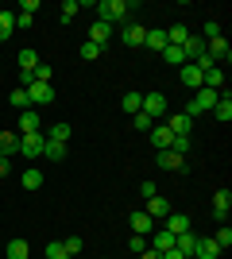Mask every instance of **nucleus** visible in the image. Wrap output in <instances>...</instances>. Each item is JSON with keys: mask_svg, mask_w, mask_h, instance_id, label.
<instances>
[{"mask_svg": "<svg viewBox=\"0 0 232 259\" xmlns=\"http://www.w3.org/2000/svg\"><path fill=\"white\" fill-rule=\"evenodd\" d=\"M163 58H166V62H170V66H178V70H182V66L190 62V58H186V51H182V47H166V51H163Z\"/></svg>", "mask_w": 232, "mask_h": 259, "instance_id": "nucleus-29", "label": "nucleus"}, {"mask_svg": "<svg viewBox=\"0 0 232 259\" xmlns=\"http://www.w3.org/2000/svg\"><path fill=\"white\" fill-rule=\"evenodd\" d=\"M213 244H217V248L224 251V248H228V244H232V228H224V225H221V228H217V232H213Z\"/></svg>", "mask_w": 232, "mask_h": 259, "instance_id": "nucleus-34", "label": "nucleus"}, {"mask_svg": "<svg viewBox=\"0 0 232 259\" xmlns=\"http://www.w3.org/2000/svg\"><path fill=\"white\" fill-rule=\"evenodd\" d=\"M144 213L151 217V221H166V217L174 213V209H170V201H166V197H159V194H155V197H147Z\"/></svg>", "mask_w": 232, "mask_h": 259, "instance_id": "nucleus-8", "label": "nucleus"}, {"mask_svg": "<svg viewBox=\"0 0 232 259\" xmlns=\"http://www.w3.org/2000/svg\"><path fill=\"white\" fill-rule=\"evenodd\" d=\"M47 259H70L66 248H62V240H51V244H47Z\"/></svg>", "mask_w": 232, "mask_h": 259, "instance_id": "nucleus-36", "label": "nucleus"}, {"mask_svg": "<svg viewBox=\"0 0 232 259\" xmlns=\"http://www.w3.org/2000/svg\"><path fill=\"white\" fill-rule=\"evenodd\" d=\"M147 248L163 255V251H170V248H174V236H170L166 228H159V232H155V240H151V244H147Z\"/></svg>", "mask_w": 232, "mask_h": 259, "instance_id": "nucleus-22", "label": "nucleus"}, {"mask_svg": "<svg viewBox=\"0 0 232 259\" xmlns=\"http://www.w3.org/2000/svg\"><path fill=\"white\" fill-rule=\"evenodd\" d=\"M77 12H81V4H77V0H66V4H62V23H74Z\"/></svg>", "mask_w": 232, "mask_h": 259, "instance_id": "nucleus-38", "label": "nucleus"}, {"mask_svg": "<svg viewBox=\"0 0 232 259\" xmlns=\"http://www.w3.org/2000/svg\"><path fill=\"white\" fill-rule=\"evenodd\" d=\"M47 140H55V143H70V124H55Z\"/></svg>", "mask_w": 232, "mask_h": 259, "instance_id": "nucleus-35", "label": "nucleus"}, {"mask_svg": "<svg viewBox=\"0 0 232 259\" xmlns=\"http://www.w3.org/2000/svg\"><path fill=\"white\" fill-rule=\"evenodd\" d=\"M109 39H112V27H109V23H93V27H89V43H97V47H105V43H109Z\"/></svg>", "mask_w": 232, "mask_h": 259, "instance_id": "nucleus-21", "label": "nucleus"}, {"mask_svg": "<svg viewBox=\"0 0 232 259\" xmlns=\"http://www.w3.org/2000/svg\"><path fill=\"white\" fill-rule=\"evenodd\" d=\"M120 108L128 112V116H135V112L144 108V93H135V89H128V93H124V101H120Z\"/></svg>", "mask_w": 232, "mask_h": 259, "instance_id": "nucleus-23", "label": "nucleus"}, {"mask_svg": "<svg viewBox=\"0 0 232 259\" xmlns=\"http://www.w3.org/2000/svg\"><path fill=\"white\" fill-rule=\"evenodd\" d=\"M144 47H151V51H166V27H155V31H147Z\"/></svg>", "mask_w": 232, "mask_h": 259, "instance_id": "nucleus-27", "label": "nucleus"}, {"mask_svg": "<svg viewBox=\"0 0 232 259\" xmlns=\"http://www.w3.org/2000/svg\"><path fill=\"white\" fill-rule=\"evenodd\" d=\"M27 240H8V259H27Z\"/></svg>", "mask_w": 232, "mask_h": 259, "instance_id": "nucleus-31", "label": "nucleus"}, {"mask_svg": "<svg viewBox=\"0 0 232 259\" xmlns=\"http://www.w3.org/2000/svg\"><path fill=\"white\" fill-rule=\"evenodd\" d=\"M120 39H124V43H128V47H144V39H147V27H144V23H124V31H120Z\"/></svg>", "mask_w": 232, "mask_h": 259, "instance_id": "nucleus-10", "label": "nucleus"}, {"mask_svg": "<svg viewBox=\"0 0 232 259\" xmlns=\"http://www.w3.org/2000/svg\"><path fill=\"white\" fill-rule=\"evenodd\" d=\"M20 12H23V16H35V12H39V0H23Z\"/></svg>", "mask_w": 232, "mask_h": 259, "instance_id": "nucleus-42", "label": "nucleus"}, {"mask_svg": "<svg viewBox=\"0 0 232 259\" xmlns=\"http://www.w3.org/2000/svg\"><path fill=\"white\" fill-rule=\"evenodd\" d=\"M163 228L170 232V236H182V232H190V217H186V213H170V217L163 221Z\"/></svg>", "mask_w": 232, "mask_h": 259, "instance_id": "nucleus-15", "label": "nucleus"}, {"mask_svg": "<svg viewBox=\"0 0 232 259\" xmlns=\"http://www.w3.org/2000/svg\"><path fill=\"white\" fill-rule=\"evenodd\" d=\"M20 155V132H0V159Z\"/></svg>", "mask_w": 232, "mask_h": 259, "instance_id": "nucleus-13", "label": "nucleus"}, {"mask_svg": "<svg viewBox=\"0 0 232 259\" xmlns=\"http://www.w3.org/2000/svg\"><path fill=\"white\" fill-rule=\"evenodd\" d=\"M16 66L23 70V77H31V74H35V66H39V54H35L31 47H23V51L16 54Z\"/></svg>", "mask_w": 232, "mask_h": 259, "instance_id": "nucleus-14", "label": "nucleus"}, {"mask_svg": "<svg viewBox=\"0 0 232 259\" xmlns=\"http://www.w3.org/2000/svg\"><path fill=\"white\" fill-rule=\"evenodd\" d=\"M101 51H105V47H97V43H81V58H85V62L101 58Z\"/></svg>", "mask_w": 232, "mask_h": 259, "instance_id": "nucleus-40", "label": "nucleus"}, {"mask_svg": "<svg viewBox=\"0 0 232 259\" xmlns=\"http://www.w3.org/2000/svg\"><path fill=\"white\" fill-rule=\"evenodd\" d=\"M205 54H209L217 66H224L232 58V51H228V43H224V35H217V39H205Z\"/></svg>", "mask_w": 232, "mask_h": 259, "instance_id": "nucleus-5", "label": "nucleus"}, {"mask_svg": "<svg viewBox=\"0 0 232 259\" xmlns=\"http://www.w3.org/2000/svg\"><path fill=\"white\" fill-rule=\"evenodd\" d=\"M174 248L182 251L186 259H194V248H198V236H194V228H190V232H182V236H174Z\"/></svg>", "mask_w": 232, "mask_h": 259, "instance_id": "nucleus-20", "label": "nucleus"}, {"mask_svg": "<svg viewBox=\"0 0 232 259\" xmlns=\"http://www.w3.org/2000/svg\"><path fill=\"white\" fill-rule=\"evenodd\" d=\"M228 209H232V194H228V190H217V194H213V221H217V225H224Z\"/></svg>", "mask_w": 232, "mask_h": 259, "instance_id": "nucleus-9", "label": "nucleus"}, {"mask_svg": "<svg viewBox=\"0 0 232 259\" xmlns=\"http://www.w3.org/2000/svg\"><path fill=\"white\" fill-rule=\"evenodd\" d=\"M35 16H23V12H16V27H31Z\"/></svg>", "mask_w": 232, "mask_h": 259, "instance_id": "nucleus-45", "label": "nucleus"}, {"mask_svg": "<svg viewBox=\"0 0 232 259\" xmlns=\"http://www.w3.org/2000/svg\"><path fill=\"white\" fill-rule=\"evenodd\" d=\"M163 259H186V255H182L178 248H170V251H163Z\"/></svg>", "mask_w": 232, "mask_h": 259, "instance_id": "nucleus-47", "label": "nucleus"}, {"mask_svg": "<svg viewBox=\"0 0 232 259\" xmlns=\"http://www.w3.org/2000/svg\"><path fill=\"white\" fill-rule=\"evenodd\" d=\"M16 31V12H0V39H8Z\"/></svg>", "mask_w": 232, "mask_h": 259, "instance_id": "nucleus-32", "label": "nucleus"}, {"mask_svg": "<svg viewBox=\"0 0 232 259\" xmlns=\"http://www.w3.org/2000/svg\"><path fill=\"white\" fill-rule=\"evenodd\" d=\"M8 105L12 108H20V112H27V108H31V101H27V89H12V97H8Z\"/></svg>", "mask_w": 232, "mask_h": 259, "instance_id": "nucleus-30", "label": "nucleus"}, {"mask_svg": "<svg viewBox=\"0 0 232 259\" xmlns=\"http://www.w3.org/2000/svg\"><path fill=\"white\" fill-rule=\"evenodd\" d=\"M205 89H213V93H224V66H213V70H205V81H201Z\"/></svg>", "mask_w": 232, "mask_h": 259, "instance_id": "nucleus-16", "label": "nucleus"}, {"mask_svg": "<svg viewBox=\"0 0 232 259\" xmlns=\"http://www.w3.org/2000/svg\"><path fill=\"white\" fill-rule=\"evenodd\" d=\"M147 136H151V143H155V151H166V147H170V143H174V132L166 128V124H155V128L147 132Z\"/></svg>", "mask_w": 232, "mask_h": 259, "instance_id": "nucleus-11", "label": "nucleus"}, {"mask_svg": "<svg viewBox=\"0 0 232 259\" xmlns=\"http://www.w3.org/2000/svg\"><path fill=\"white\" fill-rule=\"evenodd\" d=\"M27 101H31V105H55V85L31 81V85H27Z\"/></svg>", "mask_w": 232, "mask_h": 259, "instance_id": "nucleus-6", "label": "nucleus"}, {"mask_svg": "<svg viewBox=\"0 0 232 259\" xmlns=\"http://www.w3.org/2000/svg\"><path fill=\"white\" fill-rule=\"evenodd\" d=\"M144 116H151V120H163L166 116V97L163 93H144V108H140Z\"/></svg>", "mask_w": 232, "mask_h": 259, "instance_id": "nucleus-3", "label": "nucleus"}, {"mask_svg": "<svg viewBox=\"0 0 232 259\" xmlns=\"http://www.w3.org/2000/svg\"><path fill=\"white\" fill-rule=\"evenodd\" d=\"M62 248H66V255H77V251L85 248V240H81V236H66V240H62Z\"/></svg>", "mask_w": 232, "mask_h": 259, "instance_id": "nucleus-37", "label": "nucleus"}, {"mask_svg": "<svg viewBox=\"0 0 232 259\" xmlns=\"http://www.w3.org/2000/svg\"><path fill=\"white\" fill-rule=\"evenodd\" d=\"M0 178H8V159H0Z\"/></svg>", "mask_w": 232, "mask_h": 259, "instance_id": "nucleus-48", "label": "nucleus"}, {"mask_svg": "<svg viewBox=\"0 0 232 259\" xmlns=\"http://www.w3.org/2000/svg\"><path fill=\"white\" fill-rule=\"evenodd\" d=\"M135 259H163V255H159V251H151V248H147V251H140V255H135Z\"/></svg>", "mask_w": 232, "mask_h": 259, "instance_id": "nucleus-46", "label": "nucleus"}, {"mask_svg": "<svg viewBox=\"0 0 232 259\" xmlns=\"http://www.w3.org/2000/svg\"><path fill=\"white\" fill-rule=\"evenodd\" d=\"M166 128L174 132V136H194V116H186V112H174V116L166 120Z\"/></svg>", "mask_w": 232, "mask_h": 259, "instance_id": "nucleus-12", "label": "nucleus"}, {"mask_svg": "<svg viewBox=\"0 0 232 259\" xmlns=\"http://www.w3.org/2000/svg\"><path fill=\"white\" fill-rule=\"evenodd\" d=\"M190 147H194V140H190V136H174V143H170V151H178L182 159L190 155Z\"/></svg>", "mask_w": 232, "mask_h": 259, "instance_id": "nucleus-33", "label": "nucleus"}, {"mask_svg": "<svg viewBox=\"0 0 232 259\" xmlns=\"http://www.w3.org/2000/svg\"><path fill=\"white\" fill-rule=\"evenodd\" d=\"M43 159H51V162H62V159H66V143L43 140Z\"/></svg>", "mask_w": 232, "mask_h": 259, "instance_id": "nucleus-25", "label": "nucleus"}, {"mask_svg": "<svg viewBox=\"0 0 232 259\" xmlns=\"http://www.w3.org/2000/svg\"><path fill=\"white\" fill-rule=\"evenodd\" d=\"M39 186H43V170H39V166H27V170H23V190H39Z\"/></svg>", "mask_w": 232, "mask_h": 259, "instance_id": "nucleus-28", "label": "nucleus"}, {"mask_svg": "<svg viewBox=\"0 0 232 259\" xmlns=\"http://www.w3.org/2000/svg\"><path fill=\"white\" fill-rule=\"evenodd\" d=\"M217 97H221V93H213V89H205V85H201L198 93H194V101L186 105V116H198V112H213Z\"/></svg>", "mask_w": 232, "mask_h": 259, "instance_id": "nucleus-2", "label": "nucleus"}, {"mask_svg": "<svg viewBox=\"0 0 232 259\" xmlns=\"http://www.w3.org/2000/svg\"><path fill=\"white\" fill-rule=\"evenodd\" d=\"M132 128H135V132H151V128H155V120L144 116V112H135V116H132Z\"/></svg>", "mask_w": 232, "mask_h": 259, "instance_id": "nucleus-39", "label": "nucleus"}, {"mask_svg": "<svg viewBox=\"0 0 232 259\" xmlns=\"http://www.w3.org/2000/svg\"><path fill=\"white\" fill-rule=\"evenodd\" d=\"M178 77H182V85H186V89H194V93H198L201 81H205V70H201V66H194V62H186L182 70H178Z\"/></svg>", "mask_w": 232, "mask_h": 259, "instance_id": "nucleus-7", "label": "nucleus"}, {"mask_svg": "<svg viewBox=\"0 0 232 259\" xmlns=\"http://www.w3.org/2000/svg\"><path fill=\"white\" fill-rule=\"evenodd\" d=\"M132 232H135V236H147V232H155V221L144 213V209H135V213H132Z\"/></svg>", "mask_w": 232, "mask_h": 259, "instance_id": "nucleus-18", "label": "nucleus"}, {"mask_svg": "<svg viewBox=\"0 0 232 259\" xmlns=\"http://www.w3.org/2000/svg\"><path fill=\"white\" fill-rule=\"evenodd\" d=\"M217 35H221V23L209 20V23H205V39H217Z\"/></svg>", "mask_w": 232, "mask_h": 259, "instance_id": "nucleus-43", "label": "nucleus"}, {"mask_svg": "<svg viewBox=\"0 0 232 259\" xmlns=\"http://www.w3.org/2000/svg\"><path fill=\"white\" fill-rule=\"evenodd\" d=\"M140 251H147V236H135L132 232V255H140Z\"/></svg>", "mask_w": 232, "mask_h": 259, "instance_id": "nucleus-41", "label": "nucleus"}, {"mask_svg": "<svg viewBox=\"0 0 232 259\" xmlns=\"http://www.w3.org/2000/svg\"><path fill=\"white\" fill-rule=\"evenodd\" d=\"M194 255H198V259H221V248H217L213 240H201V236H198V248H194Z\"/></svg>", "mask_w": 232, "mask_h": 259, "instance_id": "nucleus-26", "label": "nucleus"}, {"mask_svg": "<svg viewBox=\"0 0 232 259\" xmlns=\"http://www.w3.org/2000/svg\"><path fill=\"white\" fill-rule=\"evenodd\" d=\"M97 12H101L97 20H101V23H109V27H112L116 20H124V16L132 12V4H128V0H101V4H97Z\"/></svg>", "mask_w": 232, "mask_h": 259, "instance_id": "nucleus-1", "label": "nucleus"}, {"mask_svg": "<svg viewBox=\"0 0 232 259\" xmlns=\"http://www.w3.org/2000/svg\"><path fill=\"white\" fill-rule=\"evenodd\" d=\"M31 132H39V112L27 108V112H20V136H31Z\"/></svg>", "mask_w": 232, "mask_h": 259, "instance_id": "nucleus-24", "label": "nucleus"}, {"mask_svg": "<svg viewBox=\"0 0 232 259\" xmlns=\"http://www.w3.org/2000/svg\"><path fill=\"white\" fill-rule=\"evenodd\" d=\"M213 116L221 120V124H228V120H232V97H228V89L217 97V105H213Z\"/></svg>", "mask_w": 232, "mask_h": 259, "instance_id": "nucleus-19", "label": "nucleus"}, {"mask_svg": "<svg viewBox=\"0 0 232 259\" xmlns=\"http://www.w3.org/2000/svg\"><path fill=\"white\" fill-rule=\"evenodd\" d=\"M140 194H144V201H147V197H155L159 190H155V182H144V186H140Z\"/></svg>", "mask_w": 232, "mask_h": 259, "instance_id": "nucleus-44", "label": "nucleus"}, {"mask_svg": "<svg viewBox=\"0 0 232 259\" xmlns=\"http://www.w3.org/2000/svg\"><path fill=\"white\" fill-rule=\"evenodd\" d=\"M43 132H31V136H20V155L23 159H39L43 155Z\"/></svg>", "mask_w": 232, "mask_h": 259, "instance_id": "nucleus-4", "label": "nucleus"}, {"mask_svg": "<svg viewBox=\"0 0 232 259\" xmlns=\"http://www.w3.org/2000/svg\"><path fill=\"white\" fill-rule=\"evenodd\" d=\"M159 166H163V170H186V159L166 147V151H159Z\"/></svg>", "mask_w": 232, "mask_h": 259, "instance_id": "nucleus-17", "label": "nucleus"}]
</instances>
